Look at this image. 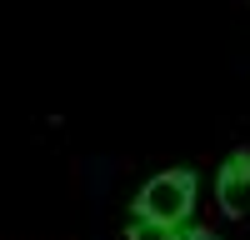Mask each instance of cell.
I'll return each mask as SVG.
<instances>
[{
  "label": "cell",
  "instance_id": "cell-1",
  "mask_svg": "<svg viewBox=\"0 0 250 240\" xmlns=\"http://www.w3.org/2000/svg\"><path fill=\"white\" fill-rule=\"evenodd\" d=\"M130 215L160 220V225H190L195 215V170H165L155 180H145L140 195L130 200Z\"/></svg>",
  "mask_w": 250,
  "mask_h": 240
},
{
  "label": "cell",
  "instance_id": "cell-2",
  "mask_svg": "<svg viewBox=\"0 0 250 240\" xmlns=\"http://www.w3.org/2000/svg\"><path fill=\"white\" fill-rule=\"evenodd\" d=\"M215 200H220V210L235 215V220L250 215V150H235V155L220 160V170H215Z\"/></svg>",
  "mask_w": 250,
  "mask_h": 240
},
{
  "label": "cell",
  "instance_id": "cell-3",
  "mask_svg": "<svg viewBox=\"0 0 250 240\" xmlns=\"http://www.w3.org/2000/svg\"><path fill=\"white\" fill-rule=\"evenodd\" d=\"M125 240H180V230H175V225H160V220H140V215H130Z\"/></svg>",
  "mask_w": 250,
  "mask_h": 240
},
{
  "label": "cell",
  "instance_id": "cell-4",
  "mask_svg": "<svg viewBox=\"0 0 250 240\" xmlns=\"http://www.w3.org/2000/svg\"><path fill=\"white\" fill-rule=\"evenodd\" d=\"M180 240H220V235H210L205 225H180Z\"/></svg>",
  "mask_w": 250,
  "mask_h": 240
}]
</instances>
